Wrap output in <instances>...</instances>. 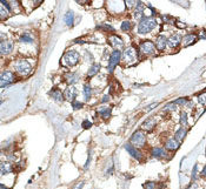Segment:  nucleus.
<instances>
[{"instance_id":"f257e3e1","label":"nucleus","mask_w":206,"mask_h":189,"mask_svg":"<svg viewBox=\"0 0 206 189\" xmlns=\"http://www.w3.org/2000/svg\"><path fill=\"white\" fill-rule=\"evenodd\" d=\"M156 26H157V20L153 17H146L140 20V22L138 24V33L146 34L156 28Z\"/></svg>"},{"instance_id":"f03ea898","label":"nucleus","mask_w":206,"mask_h":189,"mask_svg":"<svg viewBox=\"0 0 206 189\" xmlns=\"http://www.w3.org/2000/svg\"><path fill=\"white\" fill-rule=\"evenodd\" d=\"M79 54L77 51H69L63 55L61 58V63L64 65L65 67H72L74 65H77L79 62Z\"/></svg>"},{"instance_id":"7ed1b4c3","label":"nucleus","mask_w":206,"mask_h":189,"mask_svg":"<svg viewBox=\"0 0 206 189\" xmlns=\"http://www.w3.org/2000/svg\"><path fill=\"white\" fill-rule=\"evenodd\" d=\"M130 143L134 146L136 148H140L146 143V135L142 133V131H137L133 133V135L131 136Z\"/></svg>"},{"instance_id":"20e7f679","label":"nucleus","mask_w":206,"mask_h":189,"mask_svg":"<svg viewBox=\"0 0 206 189\" xmlns=\"http://www.w3.org/2000/svg\"><path fill=\"white\" fill-rule=\"evenodd\" d=\"M15 69L20 75H28L32 72V65L27 60H19L15 63Z\"/></svg>"},{"instance_id":"39448f33","label":"nucleus","mask_w":206,"mask_h":189,"mask_svg":"<svg viewBox=\"0 0 206 189\" xmlns=\"http://www.w3.org/2000/svg\"><path fill=\"white\" fill-rule=\"evenodd\" d=\"M17 81V78L14 77V74L10 71H4L1 73V77H0V85L1 87H7L12 83H14Z\"/></svg>"},{"instance_id":"423d86ee","label":"nucleus","mask_w":206,"mask_h":189,"mask_svg":"<svg viewBox=\"0 0 206 189\" xmlns=\"http://www.w3.org/2000/svg\"><path fill=\"white\" fill-rule=\"evenodd\" d=\"M140 52L142 54H145V55H152L154 54L156 52V44H153L152 41H150V40H145V41H142V44H140Z\"/></svg>"},{"instance_id":"0eeeda50","label":"nucleus","mask_w":206,"mask_h":189,"mask_svg":"<svg viewBox=\"0 0 206 189\" xmlns=\"http://www.w3.org/2000/svg\"><path fill=\"white\" fill-rule=\"evenodd\" d=\"M120 59H121V53L120 51H113L111 57H110V61H108V72L111 73L114 71V68L118 63L120 62Z\"/></svg>"},{"instance_id":"6e6552de","label":"nucleus","mask_w":206,"mask_h":189,"mask_svg":"<svg viewBox=\"0 0 206 189\" xmlns=\"http://www.w3.org/2000/svg\"><path fill=\"white\" fill-rule=\"evenodd\" d=\"M182 41H183L182 35L179 33H174V34H172L171 37L167 39V45H168L171 48H176V47H178V46L180 45Z\"/></svg>"},{"instance_id":"1a4fd4ad","label":"nucleus","mask_w":206,"mask_h":189,"mask_svg":"<svg viewBox=\"0 0 206 189\" xmlns=\"http://www.w3.org/2000/svg\"><path fill=\"white\" fill-rule=\"evenodd\" d=\"M125 149L128 152V154L132 156L133 159H136V160H142V152L138 149V148H136L134 146H132L131 143H126L125 145Z\"/></svg>"},{"instance_id":"9d476101","label":"nucleus","mask_w":206,"mask_h":189,"mask_svg":"<svg viewBox=\"0 0 206 189\" xmlns=\"http://www.w3.org/2000/svg\"><path fill=\"white\" fill-rule=\"evenodd\" d=\"M108 41H110V44H111V46H112L113 48H116V51H119V49H121L124 47L123 39L119 38L118 35H111L108 38Z\"/></svg>"},{"instance_id":"9b49d317","label":"nucleus","mask_w":206,"mask_h":189,"mask_svg":"<svg viewBox=\"0 0 206 189\" xmlns=\"http://www.w3.org/2000/svg\"><path fill=\"white\" fill-rule=\"evenodd\" d=\"M13 49V44L10 40H1V45H0V52L3 55H7L10 54Z\"/></svg>"},{"instance_id":"f8f14e48","label":"nucleus","mask_w":206,"mask_h":189,"mask_svg":"<svg viewBox=\"0 0 206 189\" xmlns=\"http://www.w3.org/2000/svg\"><path fill=\"white\" fill-rule=\"evenodd\" d=\"M77 95H78V91H77L75 86H70V87L66 88V91H65V97H66L67 100L74 101Z\"/></svg>"},{"instance_id":"ddd939ff","label":"nucleus","mask_w":206,"mask_h":189,"mask_svg":"<svg viewBox=\"0 0 206 189\" xmlns=\"http://www.w3.org/2000/svg\"><path fill=\"white\" fill-rule=\"evenodd\" d=\"M151 154H152V156L157 157V159H165V157H167V152L164 148H162V147H154V148H152Z\"/></svg>"},{"instance_id":"4468645a","label":"nucleus","mask_w":206,"mask_h":189,"mask_svg":"<svg viewBox=\"0 0 206 189\" xmlns=\"http://www.w3.org/2000/svg\"><path fill=\"white\" fill-rule=\"evenodd\" d=\"M144 14H145V8L142 2L138 1L137 6H136V11H134V18L137 20H142L144 19Z\"/></svg>"},{"instance_id":"2eb2a0df","label":"nucleus","mask_w":206,"mask_h":189,"mask_svg":"<svg viewBox=\"0 0 206 189\" xmlns=\"http://www.w3.org/2000/svg\"><path fill=\"white\" fill-rule=\"evenodd\" d=\"M179 146H180V143H179L174 137H173V139H168V140L165 142V148H166V150H170V152L177 150L179 148Z\"/></svg>"},{"instance_id":"dca6fc26","label":"nucleus","mask_w":206,"mask_h":189,"mask_svg":"<svg viewBox=\"0 0 206 189\" xmlns=\"http://www.w3.org/2000/svg\"><path fill=\"white\" fill-rule=\"evenodd\" d=\"M124 58L128 60V61H131V63L133 62V60L137 58V52H136V49L133 48V47H128L124 51Z\"/></svg>"},{"instance_id":"f3484780","label":"nucleus","mask_w":206,"mask_h":189,"mask_svg":"<svg viewBox=\"0 0 206 189\" xmlns=\"http://www.w3.org/2000/svg\"><path fill=\"white\" fill-rule=\"evenodd\" d=\"M167 46V38L166 37H164V35H158L157 38H156V47L157 49H165Z\"/></svg>"},{"instance_id":"a211bd4d","label":"nucleus","mask_w":206,"mask_h":189,"mask_svg":"<svg viewBox=\"0 0 206 189\" xmlns=\"http://www.w3.org/2000/svg\"><path fill=\"white\" fill-rule=\"evenodd\" d=\"M49 95H51V97H52L55 102L64 101V94L60 92L59 89H57V88H53V89L49 92Z\"/></svg>"},{"instance_id":"6ab92c4d","label":"nucleus","mask_w":206,"mask_h":189,"mask_svg":"<svg viewBox=\"0 0 206 189\" xmlns=\"http://www.w3.org/2000/svg\"><path fill=\"white\" fill-rule=\"evenodd\" d=\"M186 133H187V129L185 127H180L178 131L176 132V134H174V139H176L179 143L182 142L184 139H185V136H186Z\"/></svg>"},{"instance_id":"aec40b11","label":"nucleus","mask_w":206,"mask_h":189,"mask_svg":"<svg viewBox=\"0 0 206 189\" xmlns=\"http://www.w3.org/2000/svg\"><path fill=\"white\" fill-rule=\"evenodd\" d=\"M154 127H156V121L153 119H147L146 121H144V123L142 125V129L146 132H152Z\"/></svg>"},{"instance_id":"412c9836","label":"nucleus","mask_w":206,"mask_h":189,"mask_svg":"<svg viewBox=\"0 0 206 189\" xmlns=\"http://www.w3.org/2000/svg\"><path fill=\"white\" fill-rule=\"evenodd\" d=\"M197 40V35H194V34H187V35H185L184 38H183V44H184V46H190V45L194 44Z\"/></svg>"},{"instance_id":"4be33fe9","label":"nucleus","mask_w":206,"mask_h":189,"mask_svg":"<svg viewBox=\"0 0 206 189\" xmlns=\"http://www.w3.org/2000/svg\"><path fill=\"white\" fill-rule=\"evenodd\" d=\"M65 79H66V81L69 85H74V83H77L79 81V77L78 74H74V73H70V74H66L65 75Z\"/></svg>"},{"instance_id":"5701e85b","label":"nucleus","mask_w":206,"mask_h":189,"mask_svg":"<svg viewBox=\"0 0 206 189\" xmlns=\"http://www.w3.org/2000/svg\"><path fill=\"white\" fill-rule=\"evenodd\" d=\"M99 71H100V65H99V63H93V65L90 67V69H88L87 77L88 78H92V77L98 74Z\"/></svg>"},{"instance_id":"b1692460","label":"nucleus","mask_w":206,"mask_h":189,"mask_svg":"<svg viewBox=\"0 0 206 189\" xmlns=\"http://www.w3.org/2000/svg\"><path fill=\"white\" fill-rule=\"evenodd\" d=\"M64 19H65V22H66L67 26H72L74 22V13L72 12V11H67L66 14H65V17H64Z\"/></svg>"},{"instance_id":"393cba45","label":"nucleus","mask_w":206,"mask_h":189,"mask_svg":"<svg viewBox=\"0 0 206 189\" xmlns=\"http://www.w3.org/2000/svg\"><path fill=\"white\" fill-rule=\"evenodd\" d=\"M0 169H1V175H5V174H7V173H11L13 168H12V166H11L8 162L3 161L1 165H0Z\"/></svg>"},{"instance_id":"a878e982","label":"nucleus","mask_w":206,"mask_h":189,"mask_svg":"<svg viewBox=\"0 0 206 189\" xmlns=\"http://www.w3.org/2000/svg\"><path fill=\"white\" fill-rule=\"evenodd\" d=\"M83 92H84V99H85V101L90 100V97L92 95V88H91V86L90 85H85Z\"/></svg>"},{"instance_id":"bb28decb","label":"nucleus","mask_w":206,"mask_h":189,"mask_svg":"<svg viewBox=\"0 0 206 189\" xmlns=\"http://www.w3.org/2000/svg\"><path fill=\"white\" fill-rule=\"evenodd\" d=\"M20 42H26V44H32L33 41H34V39L29 35V34H27V33H25V34H23L21 37H20Z\"/></svg>"},{"instance_id":"cd10ccee","label":"nucleus","mask_w":206,"mask_h":189,"mask_svg":"<svg viewBox=\"0 0 206 189\" xmlns=\"http://www.w3.org/2000/svg\"><path fill=\"white\" fill-rule=\"evenodd\" d=\"M111 113H112V111L110 108H103V109L99 111V114L101 115L103 119H108V117H111Z\"/></svg>"},{"instance_id":"c85d7f7f","label":"nucleus","mask_w":206,"mask_h":189,"mask_svg":"<svg viewBox=\"0 0 206 189\" xmlns=\"http://www.w3.org/2000/svg\"><path fill=\"white\" fill-rule=\"evenodd\" d=\"M180 123L183 127L187 126V113L186 112H182L180 114Z\"/></svg>"},{"instance_id":"c756f323","label":"nucleus","mask_w":206,"mask_h":189,"mask_svg":"<svg viewBox=\"0 0 206 189\" xmlns=\"http://www.w3.org/2000/svg\"><path fill=\"white\" fill-rule=\"evenodd\" d=\"M131 27H132V25H131V22H130V21H127V20H125V21H123V22H121V31H125V32H127V31H130V29H131Z\"/></svg>"},{"instance_id":"7c9ffc66","label":"nucleus","mask_w":206,"mask_h":189,"mask_svg":"<svg viewBox=\"0 0 206 189\" xmlns=\"http://www.w3.org/2000/svg\"><path fill=\"white\" fill-rule=\"evenodd\" d=\"M164 109H165V111H176L177 105L174 103V102H172V103H167L166 106L164 107Z\"/></svg>"},{"instance_id":"2f4dec72","label":"nucleus","mask_w":206,"mask_h":189,"mask_svg":"<svg viewBox=\"0 0 206 189\" xmlns=\"http://www.w3.org/2000/svg\"><path fill=\"white\" fill-rule=\"evenodd\" d=\"M198 102L200 105H206V93H203L198 97Z\"/></svg>"},{"instance_id":"473e14b6","label":"nucleus","mask_w":206,"mask_h":189,"mask_svg":"<svg viewBox=\"0 0 206 189\" xmlns=\"http://www.w3.org/2000/svg\"><path fill=\"white\" fill-rule=\"evenodd\" d=\"M72 107H73L74 109H81V108L84 107V105L81 103V102L74 100V101H72Z\"/></svg>"},{"instance_id":"72a5a7b5","label":"nucleus","mask_w":206,"mask_h":189,"mask_svg":"<svg viewBox=\"0 0 206 189\" xmlns=\"http://www.w3.org/2000/svg\"><path fill=\"white\" fill-rule=\"evenodd\" d=\"M187 99H185V97H180V99H178V100H176V105H179V106H184V105H187Z\"/></svg>"},{"instance_id":"f704fd0d","label":"nucleus","mask_w":206,"mask_h":189,"mask_svg":"<svg viewBox=\"0 0 206 189\" xmlns=\"http://www.w3.org/2000/svg\"><path fill=\"white\" fill-rule=\"evenodd\" d=\"M144 189H156V183L150 181V182H146L145 186H144Z\"/></svg>"},{"instance_id":"c9c22d12","label":"nucleus","mask_w":206,"mask_h":189,"mask_svg":"<svg viewBox=\"0 0 206 189\" xmlns=\"http://www.w3.org/2000/svg\"><path fill=\"white\" fill-rule=\"evenodd\" d=\"M197 173H198V165H196L194 167H193V172H192V181H193V182L196 181Z\"/></svg>"},{"instance_id":"e433bc0d","label":"nucleus","mask_w":206,"mask_h":189,"mask_svg":"<svg viewBox=\"0 0 206 189\" xmlns=\"http://www.w3.org/2000/svg\"><path fill=\"white\" fill-rule=\"evenodd\" d=\"M92 127V123L88 121V120H85V121L83 122V128H85V129H90Z\"/></svg>"},{"instance_id":"4c0bfd02","label":"nucleus","mask_w":206,"mask_h":189,"mask_svg":"<svg viewBox=\"0 0 206 189\" xmlns=\"http://www.w3.org/2000/svg\"><path fill=\"white\" fill-rule=\"evenodd\" d=\"M137 4H138V1H126V6H127L128 8L131 7H134V6H137Z\"/></svg>"},{"instance_id":"58836bf2","label":"nucleus","mask_w":206,"mask_h":189,"mask_svg":"<svg viewBox=\"0 0 206 189\" xmlns=\"http://www.w3.org/2000/svg\"><path fill=\"white\" fill-rule=\"evenodd\" d=\"M91 160H92V155H91V153H90L87 161H86V163H85V166H84V169H87L88 166H90V163H91Z\"/></svg>"},{"instance_id":"ea45409f","label":"nucleus","mask_w":206,"mask_h":189,"mask_svg":"<svg viewBox=\"0 0 206 189\" xmlns=\"http://www.w3.org/2000/svg\"><path fill=\"white\" fill-rule=\"evenodd\" d=\"M157 105H158L157 102H154V103H152V106H148V107H147V108H146V109H147V111H151L152 108H154V107H157Z\"/></svg>"},{"instance_id":"a19ab883","label":"nucleus","mask_w":206,"mask_h":189,"mask_svg":"<svg viewBox=\"0 0 206 189\" xmlns=\"http://www.w3.org/2000/svg\"><path fill=\"white\" fill-rule=\"evenodd\" d=\"M108 100H110V95H105V97H103V100H101V101H103V103H105V102H107Z\"/></svg>"},{"instance_id":"79ce46f5","label":"nucleus","mask_w":206,"mask_h":189,"mask_svg":"<svg viewBox=\"0 0 206 189\" xmlns=\"http://www.w3.org/2000/svg\"><path fill=\"white\" fill-rule=\"evenodd\" d=\"M84 184H85L84 182H80V183H79L78 186H77V187H74V189H81V188L84 187Z\"/></svg>"},{"instance_id":"37998d69","label":"nucleus","mask_w":206,"mask_h":189,"mask_svg":"<svg viewBox=\"0 0 206 189\" xmlns=\"http://www.w3.org/2000/svg\"><path fill=\"white\" fill-rule=\"evenodd\" d=\"M201 176H206V165H205V167L203 168V170H201Z\"/></svg>"},{"instance_id":"c03bdc74","label":"nucleus","mask_w":206,"mask_h":189,"mask_svg":"<svg viewBox=\"0 0 206 189\" xmlns=\"http://www.w3.org/2000/svg\"><path fill=\"white\" fill-rule=\"evenodd\" d=\"M197 188V184L194 183V182H193V184H192V186H190V187H188V189H196Z\"/></svg>"},{"instance_id":"a18cd8bd","label":"nucleus","mask_w":206,"mask_h":189,"mask_svg":"<svg viewBox=\"0 0 206 189\" xmlns=\"http://www.w3.org/2000/svg\"><path fill=\"white\" fill-rule=\"evenodd\" d=\"M0 189H8V188H6L4 184H1V186H0Z\"/></svg>"},{"instance_id":"49530a36","label":"nucleus","mask_w":206,"mask_h":189,"mask_svg":"<svg viewBox=\"0 0 206 189\" xmlns=\"http://www.w3.org/2000/svg\"><path fill=\"white\" fill-rule=\"evenodd\" d=\"M205 155H206V152H205Z\"/></svg>"}]
</instances>
